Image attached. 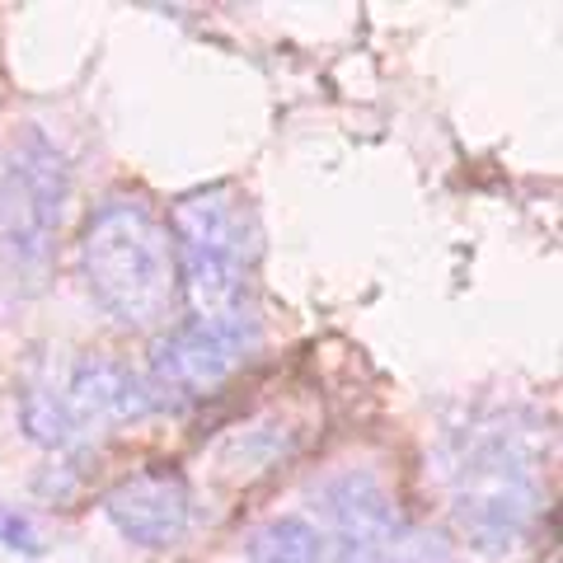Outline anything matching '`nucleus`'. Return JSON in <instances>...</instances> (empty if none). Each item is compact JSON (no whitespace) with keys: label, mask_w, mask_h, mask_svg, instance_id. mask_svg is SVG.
I'll list each match as a JSON object with an SVG mask.
<instances>
[{"label":"nucleus","mask_w":563,"mask_h":563,"mask_svg":"<svg viewBox=\"0 0 563 563\" xmlns=\"http://www.w3.org/2000/svg\"><path fill=\"white\" fill-rule=\"evenodd\" d=\"M310 507H314V517H320V526L329 531L333 550H352V544L372 540V536L385 531V526L399 521V507L390 498V488H385L372 470L324 474L320 484H310Z\"/></svg>","instance_id":"obj_8"},{"label":"nucleus","mask_w":563,"mask_h":563,"mask_svg":"<svg viewBox=\"0 0 563 563\" xmlns=\"http://www.w3.org/2000/svg\"><path fill=\"white\" fill-rule=\"evenodd\" d=\"M244 563H324V536L306 517H273L244 540Z\"/></svg>","instance_id":"obj_11"},{"label":"nucleus","mask_w":563,"mask_h":563,"mask_svg":"<svg viewBox=\"0 0 563 563\" xmlns=\"http://www.w3.org/2000/svg\"><path fill=\"white\" fill-rule=\"evenodd\" d=\"M333 559L339 563H465L446 536L404 517L395 526H385L380 536L352 544V550H333Z\"/></svg>","instance_id":"obj_10"},{"label":"nucleus","mask_w":563,"mask_h":563,"mask_svg":"<svg viewBox=\"0 0 563 563\" xmlns=\"http://www.w3.org/2000/svg\"><path fill=\"white\" fill-rule=\"evenodd\" d=\"M174 268H179V291L192 306V320H217V314H240L250 301L254 268L263 254L258 217L250 198L231 184L198 188L174 202Z\"/></svg>","instance_id":"obj_4"},{"label":"nucleus","mask_w":563,"mask_h":563,"mask_svg":"<svg viewBox=\"0 0 563 563\" xmlns=\"http://www.w3.org/2000/svg\"><path fill=\"white\" fill-rule=\"evenodd\" d=\"M85 296L122 329H165L179 301L169 221L146 198H109L90 211L76 250Z\"/></svg>","instance_id":"obj_2"},{"label":"nucleus","mask_w":563,"mask_h":563,"mask_svg":"<svg viewBox=\"0 0 563 563\" xmlns=\"http://www.w3.org/2000/svg\"><path fill=\"white\" fill-rule=\"evenodd\" d=\"M291 446H296V437L282 428V418H254L250 428H235L217 446V461L225 474H258L263 465L291 455Z\"/></svg>","instance_id":"obj_12"},{"label":"nucleus","mask_w":563,"mask_h":563,"mask_svg":"<svg viewBox=\"0 0 563 563\" xmlns=\"http://www.w3.org/2000/svg\"><path fill=\"white\" fill-rule=\"evenodd\" d=\"M62 395L70 404V418L80 422L85 442H95L109 428H122V422H141L161 409L146 376L113 357H80L66 372Z\"/></svg>","instance_id":"obj_7"},{"label":"nucleus","mask_w":563,"mask_h":563,"mask_svg":"<svg viewBox=\"0 0 563 563\" xmlns=\"http://www.w3.org/2000/svg\"><path fill=\"white\" fill-rule=\"evenodd\" d=\"M103 517L136 550H179L198 526V498L184 474L141 470L103 493Z\"/></svg>","instance_id":"obj_6"},{"label":"nucleus","mask_w":563,"mask_h":563,"mask_svg":"<svg viewBox=\"0 0 563 563\" xmlns=\"http://www.w3.org/2000/svg\"><path fill=\"white\" fill-rule=\"evenodd\" d=\"M263 347V329L250 310L240 314H217V320H184L169 324L151 347L146 362V385L155 390V404H192L217 395L244 362H254Z\"/></svg>","instance_id":"obj_5"},{"label":"nucleus","mask_w":563,"mask_h":563,"mask_svg":"<svg viewBox=\"0 0 563 563\" xmlns=\"http://www.w3.org/2000/svg\"><path fill=\"white\" fill-rule=\"evenodd\" d=\"M0 550H14V554H29V559H38L47 550L33 517L14 503H0Z\"/></svg>","instance_id":"obj_13"},{"label":"nucleus","mask_w":563,"mask_h":563,"mask_svg":"<svg viewBox=\"0 0 563 563\" xmlns=\"http://www.w3.org/2000/svg\"><path fill=\"white\" fill-rule=\"evenodd\" d=\"M428 474L451 526L488 559H512L544 517V442L517 409H479L451 422Z\"/></svg>","instance_id":"obj_1"},{"label":"nucleus","mask_w":563,"mask_h":563,"mask_svg":"<svg viewBox=\"0 0 563 563\" xmlns=\"http://www.w3.org/2000/svg\"><path fill=\"white\" fill-rule=\"evenodd\" d=\"M70 207V161L43 128L0 146V291L29 301L47 287Z\"/></svg>","instance_id":"obj_3"},{"label":"nucleus","mask_w":563,"mask_h":563,"mask_svg":"<svg viewBox=\"0 0 563 563\" xmlns=\"http://www.w3.org/2000/svg\"><path fill=\"white\" fill-rule=\"evenodd\" d=\"M20 428L33 446H43L52 455H76V451L90 446L80 432V422L70 418L62 380H52V376H33L20 385Z\"/></svg>","instance_id":"obj_9"}]
</instances>
